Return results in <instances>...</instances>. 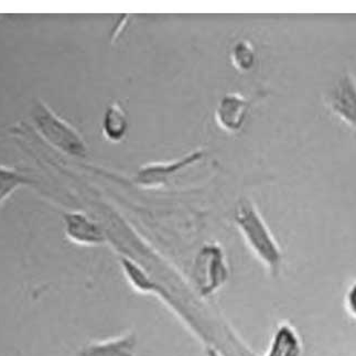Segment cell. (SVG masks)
Segmentation results:
<instances>
[{
    "label": "cell",
    "mask_w": 356,
    "mask_h": 356,
    "mask_svg": "<svg viewBox=\"0 0 356 356\" xmlns=\"http://www.w3.org/2000/svg\"><path fill=\"white\" fill-rule=\"evenodd\" d=\"M250 106L252 101L241 94H226L216 107V122L224 131L237 133L242 129Z\"/></svg>",
    "instance_id": "obj_6"
},
{
    "label": "cell",
    "mask_w": 356,
    "mask_h": 356,
    "mask_svg": "<svg viewBox=\"0 0 356 356\" xmlns=\"http://www.w3.org/2000/svg\"><path fill=\"white\" fill-rule=\"evenodd\" d=\"M35 120L41 133L50 143L61 149L62 152L72 156H83L86 154V146L74 128L56 118L44 105H39L35 112Z\"/></svg>",
    "instance_id": "obj_2"
},
{
    "label": "cell",
    "mask_w": 356,
    "mask_h": 356,
    "mask_svg": "<svg viewBox=\"0 0 356 356\" xmlns=\"http://www.w3.org/2000/svg\"><path fill=\"white\" fill-rule=\"evenodd\" d=\"M234 216L239 231L252 252L273 276H278L282 270L284 255L256 205L250 200H239Z\"/></svg>",
    "instance_id": "obj_1"
},
{
    "label": "cell",
    "mask_w": 356,
    "mask_h": 356,
    "mask_svg": "<svg viewBox=\"0 0 356 356\" xmlns=\"http://www.w3.org/2000/svg\"><path fill=\"white\" fill-rule=\"evenodd\" d=\"M207 356H222L221 354L218 353L214 348H209L207 350Z\"/></svg>",
    "instance_id": "obj_14"
},
{
    "label": "cell",
    "mask_w": 356,
    "mask_h": 356,
    "mask_svg": "<svg viewBox=\"0 0 356 356\" xmlns=\"http://www.w3.org/2000/svg\"><path fill=\"white\" fill-rule=\"evenodd\" d=\"M203 156H204V152L202 149H199L172 163H150V165H144L137 172L135 178L136 184L143 188H157L163 186L165 182H168L170 176L176 175L179 171L193 165L194 163H197L202 159Z\"/></svg>",
    "instance_id": "obj_4"
},
{
    "label": "cell",
    "mask_w": 356,
    "mask_h": 356,
    "mask_svg": "<svg viewBox=\"0 0 356 356\" xmlns=\"http://www.w3.org/2000/svg\"><path fill=\"white\" fill-rule=\"evenodd\" d=\"M65 231L73 242L80 245H99L105 237L97 224L82 213H69L64 216Z\"/></svg>",
    "instance_id": "obj_7"
},
{
    "label": "cell",
    "mask_w": 356,
    "mask_h": 356,
    "mask_svg": "<svg viewBox=\"0 0 356 356\" xmlns=\"http://www.w3.org/2000/svg\"><path fill=\"white\" fill-rule=\"evenodd\" d=\"M195 274L203 295H212L227 280L229 269L226 266L222 248L216 244H208L200 250L195 261Z\"/></svg>",
    "instance_id": "obj_3"
},
{
    "label": "cell",
    "mask_w": 356,
    "mask_h": 356,
    "mask_svg": "<svg viewBox=\"0 0 356 356\" xmlns=\"http://www.w3.org/2000/svg\"><path fill=\"white\" fill-rule=\"evenodd\" d=\"M231 59L239 72H248L255 64V49L248 40L237 41L232 49Z\"/></svg>",
    "instance_id": "obj_11"
},
{
    "label": "cell",
    "mask_w": 356,
    "mask_h": 356,
    "mask_svg": "<svg viewBox=\"0 0 356 356\" xmlns=\"http://www.w3.org/2000/svg\"><path fill=\"white\" fill-rule=\"evenodd\" d=\"M302 342L297 330L288 322H282L271 338L268 350L264 356H301Z\"/></svg>",
    "instance_id": "obj_9"
},
{
    "label": "cell",
    "mask_w": 356,
    "mask_h": 356,
    "mask_svg": "<svg viewBox=\"0 0 356 356\" xmlns=\"http://www.w3.org/2000/svg\"><path fill=\"white\" fill-rule=\"evenodd\" d=\"M22 181L24 178L14 171L0 168V201L3 200L6 195H8L18 184H22Z\"/></svg>",
    "instance_id": "obj_12"
},
{
    "label": "cell",
    "mask_w": 356,
    "mask_h": 356,
    "mask_svg": "<svg viewBox=\"0 0 356 356\" xmlns=\"http://www.w3.org/2000/svg\"><path fill=\"white\" fill-rule=\"evenodd\" d=\"M327 103L339 118L356 129V83L353 77H342L330 92Z\"/></svg>",
    "instance_id": "obj_5"
},
{
    "label": "cell",
    "mask_w": 356,
    "mask_h": 356,
    "mask_svg": "<svg viewBox=\"0 0 356 356\" xmlns=\"http://www.w3.org/2000/svg\"><path fill=\"white\" fill-rule=\"evenodd\" d=\"M346 307L348 314L356 320V280L350 284L346 291Z\"/></svg>",
    "instance_id": "obj_13"
},
{
    "label": "cell",
    "mask_w": 356,
    "mask_h": 356,
    "mask_svg": "<svg viewBox=\"0 0 356 356\" xmlns=\"http://www.w3.org/2000/svg\"><path fill=\"white\" fill-rule=\"evenodd\" d=\"M128 129V120L120 105L112 104L107 108L103 120V134L107 140L120 143L124 139Z\"/></svg>",
    "instance_id": "obj_10"
},
{
    "label": "cell",
    "mask_w": 356,
    "mask_h": 356,
    "mask_svg": "<svg viewBox=\"0 0 356 356\" xmlns=\"http://www.w3.org/2000/svg\"><path fill=\"white\" fill-rule=\"evenodd\" d=\"M79 356H137V338L134 333L101 342L90 343L81 348Z\"/></svg>",
    "instance_id": "obj_8"
}]
</instances>
